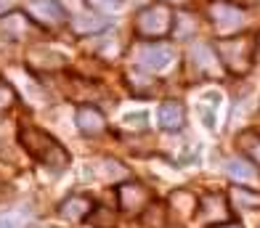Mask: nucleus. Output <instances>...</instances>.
<instances>
[{
  "mask_svg": "<svg viewBox=\"0 0 260 228\" xmlns=\"http://www.w3.org/2000/svg\"><path fill=\"white\" fill-rule=\"evenodd\" d=\"M197 202H199V199L191 194V191L175 188L173 194H170V207H168V212H173L175 218H181V220H194Z\"/></svg>",
  "mask_w": 260,
  "mask_h": 228,
  "instance_id": "obj_17",
  "label": "nucleus"
},
{
  "mask_svg": "<svg viewBox=\"0 0 260 228\" xmlns=\"http://www.w3.org/2000/svg\"><path fill=\"white\" fill-rule=\"evenodd\" d=\"M24 11L40 29H58L67 24V11L58 0H29Z\"/></svg>",
  "mask_w": 260,
  "mask_h": 228,
  "instance_id": "obj_10",
  "label": "nucleus"
},
{
  "mask_svg": "<svg viewBox=\"0 0 260 228\" xmlns=\"http://www.w3.org/2000/svg\"><path fill=\"white\" fill-rule=\"evenodd\" d=\"M130 56H136V64L146 72H165L175 64V48L162 40H138Z\"/></svg>",
  "mask_w": 260,
  "mask_h": 228,
  "instance_id": "obj_4",
  "label": "nucleus"
},
{
  "mask_svg": "<svg viewBox=\"0 0 260 228\" xmlns=\"http://www.w3.org/2000/svg\"><path fill=\"white\" fill-rule=\"evenodd\" d=\"M122 127L133 130V133L146 130V127H149V112H146V109H141V112H127V114L122 117Z\"/></svg>",
  "mask_w": 260,
  "mask_h": 228,
  "instance_id": "obj_23",
  "label": "nucleus"
},
{
  "mask_svg": "<svg viewBox=\"0 0 260 228\" xmlns=\"http://www.w3.org/2000/svg\"><path fill=\"white\" fill-rule=\"evenodd\" d=\"M88 3L93 8H104V11H109V8H120L125 0H88Z\"/></svg>",
  "mask_w": 260,
  "mask_h": 228,
  "instance_id": "obj_27",
  "label": "nucleus"
},
{
  "mask_svg": "<svg viewBox=\"0 0 260 228\" xmlns=\"http://www.w3.org/2000/svg\"><path fill=\"white\" fill-rule=\"evenodd\" d=\"M157 122H159L162 130H168V133L181 130L186 125V106H183V101H178V99L162 101L159 109H157Z\"/></svg>",
  "mask_w": 260,
  "mask_h": 228,
  "instance_id": "obj_13",
  "label": "nucleus"
},
{
  "mask_svg": "<svg viewBox=\"0 0 260 228\" xmlns=\"http://www.w3.org/2000/svg\"><path fill=\"white\" fill-rule=\"evenodd\" d=\"M175 29V14L173 6L157 0V3H149L133 16V35L138 40H165L170 38Z\"/></svg>",
  "mask_w": 260,
  "mask_h": 228,
  "instance_id": "obj_3",
  "label": "nucleus"
},
{
  "mask_svg": "<svg viewBox=\"0 0 260 228\" xmlns=\"http://www.w3.org/2000/svg\"><path fill=\"white\" fill-rule=\"evenodd\" d=\"M207 228H244L239 220H234V218H229V220H223V223H215V225H207Z\"/></svg>",
  "mask_w": 260,
  "mask_h": 228,
  "instance_id": "obj_28",
  "label": "nucleus"
},
{
  "mask_svg": "<svg viewBox=\"0 0 260 228\" xmlns=\"http://www.w3.org/2000/svg\"><path fill=\"white\" fill-rule=\"evenodd\" d=\"M210 24L212 29L218 32V38H229V35H236L244 24H247V11L242 6H234L229 0H215L210 3Z\"/></svg>",
  "mask_w": 260,
  "mask_h": 228,
  "instance_id": "obj_5",
  "label": "nucleus"
},
{
  "mask_svg": "<svg viewBox=\"0 0 260 228\" xmlns=\"http://www.w3.org/2000/svg\"><path fill=\"white\" fill-rule=\"evenodd\" d=\"M231 218V207H229V199L223 194H215V191H210V194H202L197 202V212H194V223L199 225H215V223H223Z\"/></svg>",
  "mask_w": 260,
  "mask_h": 228,
  "instance_id": "obj_9",
  "label": "nucleus"
},
{
  "mask_svg": "<svg viewBox=\"0 0 260 228\" xmlns=\"http://www.w3.org/2000/svg\"><path fill=\"white\" fill-rule=\"evenodd\" d=\"M165 3H186V0H165Z\"/></svg>",
  "mask_w": 260,
  "mask_h": 228,
  "instance_id": "obj_29",
  "label": "nucleus"
},
{
  "mask_svg": "<svg viewBox=\"0 0 260 228\" xmlns=\"http://www.w3.org/2000/svg\"><path fill=\"white\" fill-rule=\"evenodd\" d=\"M226 173L234 178V181H239V183H250V181L257 178V167L247 157H231L226 162Z\"/></svg>",
  "mask_w": 260,
  "mask_h": 228,
  "instance_id": "obj_19",
  "label": "nucleus"
},
{
  "mask_svg": "<svg viewBox=\"0 0 260 228\" xmlns=\"http://www.w3.org/2000/svg\"><path fill=\"white\" fill-rule=\"evenodd\" d=\"M151 202H154V191H151L146 183L127 178V181H122L120 186H117V205H120V210L125 215L141 218Z\"/></svg>",
  "mask_w": 260,
  "mask_h": 228,
  "instance_id": "obj_6",
  "label": "nucleus"
},
{
  "mask_svg": "<svg viewBox=\"0 0 260 228\" xmlns=\"http://www.w3.org/2000/svg\"><path fill=\"white\" fill-rule=\"evenodd\" d=\"M0 228H21V220L14 212H6V215H0Z\"/></svg>",
  "mask_w": 260,
  "mask_h": 228,
  "instance_id": "obj_26",
  "label": "nucleus"
},
{
  "mask_svg": "<svg viewBox=\"0 0 260 228\" xmlns=\"http://www.w3.org/2000/svg\"><path fill=\"white\" fill-rule=\"evenodd\" d=\"M90 170H93V175H96L101 183H122V181H127V178H130L127 167H125L122 162L112 159V157L96 159V162L90 165Z\"/></svg>",
  "mask_w": 260,
  "mask_h": 228,
  "instance_id": "obj_16",
  "label": "nucleus"
},
{
  "mask_svg": "<svg viewBox=\"0 0 260 228\" xmlns=\"http://www.w3.org/2000/svg\"><path fill=\"white\" fill-rule=\"evenodd\" d=\"M88 223L93 228H117V212L112 207H93L88 215Z\"/></svg>",
  "mask_w": 260,
  "mask_h": 228,
  "instance_id": "obj_22",
  "label": "nucleus"
},
{
  "mask_svg": "<svg viewBox=\"0 0 260 228\" xmlns=\"http://www.w3.org/2000/svg\"><path fill=\"white\" fill-rule=\"evenodd\" d=\"M19 143L35 162L43 167H51V170H64L72 162L69 151L51 133H45V130L35 127V125H19Z\"/></svg>",
  "mask_w": 260,
  "mask_h": 228,
  "instance_id": "obj_2",
  "label": "nucleus"
},
{
  "mask_svg": "<svg viewBox=\"0 0 260 228\" xmlns=\"http://www.w3.org/2000/svg\"><path fill=\"white\" fill-rule=\"evenodd\" d=\"M236 143H239V151L247 159L260 165V130H244V133H239Z\"/></svg>",
  "mask_w": 260,
  "mask_h": 228,
  "instance_id": "obj_21",
  "label": "nucleus"
},
{
  "mask_svg": "<svg viewBox=\"0 0 260 228\" xmlns=\"http://www.w3.org/2000/svg\"><path fill=\"white\" fill-rule=\"evenodd\" d=\"M69 24H72V29L77 35H93V32H104L109 27V19L96 14V11H90V14H75L69 19Z\"/></svg>",
  "mask_w": 260,
  "mask_h": 228,
  "instance_id": "obj_18",
  "label": "nucleus"
},
{
  "mask_svg": "<svg viewBox=\"0 0 260 228\" xmlns=\"http://www.w3.org/2000/svg\"><path fill=\"white\" fill-rule=\"evenodd\" d=\"M220 58V67L234 77L250 75V69L255 67L257 58V35L255 32H236L229 38H218V43L212 45Z\"/></svg>",
  "mask_w": 260,
  "mask_h": 228,
  "instance_id": "obj_1",
  "label": "nucleus"
},
{
  "mask_svg": "<svg viewBox=\"0 0 260 228\" xmlns=\"http://www.w3.org/2000/svg\"><path fill=\"white\" fill-rule=\"evenodd\" d=\"M16 101H19V95H16V88L11 85V82L0 80V114L11 112V109H14V106H16Z\"/></svg>",
  "mask_w": 260,
  "mask_h": 228,
  "instance_id": "obj_24",
  "label": "nucleus"
},
{
  "mask_svg": "<svg viewBox=\"0 0 260 228\" xmlns=\"http://www.w3.org/2000/svg\"><path fill=\"white\" fill-rule=\"evenodd\" d=\"M234 199L239 202L242 207H247V210H257L260 207V194H255V191L244 188V186H236L234 188Z\"/></svg>",
  "mask_w": 260,
  "mask_h": 228,
  "instance_id": "obj_25",
  "label": "nucleus"
},
{
  "mask_svg": "<svg viewBox=\"0 0 260 228\" xmlns=\"http://www.w3.org/2000/svg\"><path fill=\"white\" fill-rule=\"evenodd\" d=\"M93 207L96 205H93V199L88 194H69L61 205H58V215L69 223H80V220H88Z\"/></svg>",
  "mask_w": 260,
  "mask_h": 228,
  "instance_id": "obj_14",
  "label": "nucleus"
},
{
  "mask_svg": "<svg viewBox=\"0 0 260 228\" xmlns=\"http://www.w3.org/2000/svg\"><path fill=\"white\" fill-rule=\"evenodd\" d=\"M69 58L61 51H53L48 45H29L27 48V67L32 72H61Z\"/></svg>",
  "mask_w": 260,
  "mask_h": 228,
  "instance_id": "obj_11",
  "label": "nucleus"
},
{
  "mask_svg": "<svg viewBox=\"0 0 260 228\" xmlns=\"http://www.w3.org/2000/svg\"><path fill=\"white\" fill-rule=\"evenodd\" d=\"M220 93L218 90H207L202 93V101H199V114L205 119L207 130H215V119H218V106H220Z\"/></svg>",
  "mask_w": 260,
  "mask_h": 228,
  "instance_id": "obj_20",
  "label": "nucleus"
},
{
  "mask_svg": "<svg viewBox=\"0 0 260 228\" xmlns=\"http://www.w3.org/2000/svg\"><path fill=\"white\" fill-rule=\"evenodd\" d=\"M125 82L133 95L138 99H149V95H154L159 90V82L154 80V72H146V69H127L125 72Z\"/></svg>",
  "mask_w": 260,
  "mask_h": 228,
  "instance_id": "obj_15",
  "label": "nucleus"
},
{
  "mask_svg": "<svg viewBox=\"0 0 260 228\" xmlns=\"http://www.w3.org/2000/svg\"><path fill=\"white\" fill-rule=\"evenodd\" d=\"M38 24L29 19L27 11H8L0 16V40L8 43H24L38 35Z\"/></svg>",
  "mask_w": 260,
  "mask_h": 228,
  "instance_id": "obj_7",
  "label": "nucleus"
},
{
  "mask_svg": "<svg viewBox=\"0 0 260 228\" xmlns=\"http://www.w3.org/2000/svg\"><path fill=\"white\" fill-rule=\"evenodd\" d=\"M75 125H77V130H80L85 138H99V136L106 133V127H109V122H106V114L99 109V106H93V104L77 106Z\"/></svg>",
  "mask_w": 260,
  "mask_h": 228,
  "instance_id": "obj_12",
  "label": "nucleus"
},
{
  "mask_svg": "<svg viewBox=\"0 0 260 228\" xmlns=\"http://www.w3.org/2000/svg\"><path fill=\"white\" fill-rule=\"evenodd\" d=\"M188 69L197 80H212L220 75V58L215 53V48L207 43H197L188 48Z\"/></svg>",
  "mask_w": 260,
  "mask_h": 228,
  "instance_id": "obj_8",
  "label": "nucleus"
}]
</instances>
